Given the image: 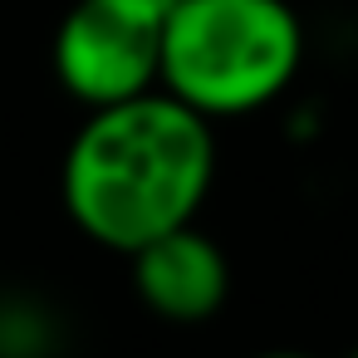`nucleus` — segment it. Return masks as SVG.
Listing matches in <instances>:
<instances>
[{"label":"nucleus","mask_w":358,"mask_h":358,"mask_svg":"<svg viewBox=\"0 0 358 358\" xmlns=\"http://www.w3.org/2000/svg\"><path fill=\"white\" fill-rule=\"evenodd\" d=\"M216 182V133L211 118L172 99L167 89L89 108V123L74 133L59 196L69 221L103 250L133 255L196 221Z\"/></svg>","instance_id":"nucleus-1"},{"label":"nucleus","mask_w":358,"mask_h":358,"mask_svg":"<svg viewBox=\"0 0 358 358\" xmlns=\"http://www.w3.org/2000/svg\"><path fill=\"white\" fill-rule=\"evenodd\" d=\"M304 64V25L289 0H172L162 89L206 118H245L275 103Z\"/></svg>","instance_id":"nucleus-2"},{"label":"nucleus","mask_w":358,"mask_h":358,"mask_svg":"<svg viewBox=\"0 0 358 358\" xmlns=\"http://www.w3.org/2000/svg\"><path fill=\"white\" fill-rule=\"evenodd\" d=\"M167 0H74L55 30V79L84 108L162 89Z\"/></svg>","instance_id":"nucleus-3"},{"label":"nucleus","mask_w":358,"mask_h":358,"mask_svg":"<svg viewBox=\"0 0 358 358\" xmlns=\"http://www.w3.org/2000/svg\"><path fill=\"white\" fill-rule=\"evenodd\" d=\"M128 260H133L138 299L167 324H201L231 294V265L221 245L206 231H196V221L162 231L157 241L138 245Z\"/></svg>","instance_id":"nucleus-4"},{"label":"nucleus","mask_w":358,"mask_h":358,"mask_svg":"<svg viewBox=\"0 0 358 358\" xmlns=\"http://www.w3.org/2000/svg\"><path fill=\"white\" fill-rule=\"evenodd\" d=\"M255 358H314V353H289V348H280V353H255Z\"/></svg>","instance_id":"nucleus-5"},{"label":"nucleus","mask_w":358,"mask_h":358,"mask_svg":"<svg viewBox=\"0 0 358 358\" xmlns=\"http://www.w3.org/2000/svg\"><path fill=\"white\" fill-rule=\"evenodd\" d=\"M348 358H358V348H353V353H348Z\"/></svg>","instance_id":"nucleus-6"},{"label":"nucleus","mask_w":358,"mask_h":358,"mask_svg":"<svg viewBox=\"0 0 358 358\" xmlns=\"http://www.w3.org/2000/svg\"><path fill=\"white\" fill-rule=\"evenodd\" d=\"M167 6H172V0H167Z\"/></svg>","instance_id":"nucleus-7"}]
</instances>
